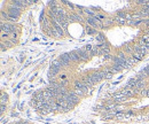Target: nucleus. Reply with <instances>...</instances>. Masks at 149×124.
<instances>
[{
	"mask_svg": "<svg viewBox=\"0 0 149 124\" xmlns=\"http://www.w3.org/2000/svg\"><path fill=\"white\" fill-rule=\"evenodd\" d=\"M148 28H149V27H148Z\"/></svg>",
	"mask_w": 149,
	"mask_h": 124,
	"instance_id": "cd10ccee",
	"label": "nucleus"
},
{
	"mask_svg": "<svg viewBox=\"0 0 149 124\" xmlns=\"http://www.w3.org/2000/svg\"><path fill=\"white\" fill-rule=\"evenodd\" d=\"M7 101V94L6 93H1V105H5Z\"/></svg>",
	"mask_w": 149,
	"mask_h": 124,
	"instance_id": "dca6fc26",
	"label": "nucleus"
},
{
	"mask_svg": "<svg viewBox=\"0 0 149 124\" xmlns=\"http://www.w3.org/2000/svg\"><path fill=\"white\" fill-rule=\"evenodd\" d=\"M69 56H70V60L72 62H78L79 60H80V58H79L78 55L76 54V52H74V51H72V52H70V53H69Z\"/></svg>",
	"mask_w": 149,
	"mask_h": 124,
	"instance_id": "6e6552de",
	"label": "nucleus"
},
{
	"mask_svg": "<svg viewBox=\"0 0 149 124\" xmlns=\"http://www.w3.org/2000/svg\"><path fill=\"white\" fill-rule=\"evenodd\" d=\"M18 108H20V109H22V108H23V105H22V103H20V105H18Z\"/></svg>",
	"mask_w": 149,
	"mask_h": 124,
	"instance_id": "5701e85b",
	"label": "nucleus"
},
{
	"mask_svg": "<svg viewBox=\"0 0 149 124\" xmlns=\"http://www.w3.org/2000/svg\"><path fill=\"white\" fill-rule=\"evenodd\" d=\"M61 61H60V60H59V59H57V60H54V61L52 62V66L51 67H55V68H61Z\"/></svg>",
	"mask_w": 149,
	"mask_h": 124,
	"instance_id": "4468645a",
	"label": "nucleus"
},
{
	"mask_svg": "<svg viewBox=\"0 0 149 124\" xmlns=\"http://www.w3.org/2000/svg\"><path fill=\"white\" fill-rule=\"evenodd\" d=\"M133 49H134V52H136V53H139V54H142V55H145L147 53V51H148V49L146 48V46H140L139 44L133 45Z\"/></svg>",
	"mask_w": 149,
	"mask_h": 124,
	"instance_id": "f03ea898",
	"label": "nucleus"
},
{
	"mask_svg": "<svg viewBox=\"0 0 149 124\" xmlns=\"http://www.w3.org/2000/svg\"><path fill=\"white\" fill-rule=\"evenodd\" d=\"M68 18H69V21H80L82 20L79 14H71V15H69Z\"/></svg>",
	"mask_w": 149,
	"mask_h": 124,
	"instance_id": "9b49d317",
	"label": "nucleus"
},
{
	"mask_svg": "<svg viewBox=\"0 0 149 124\" xmlns=\"http://www.w3.org/2000/svg\"><path fill=\"white\" fill-rule=\"evenodd\" d=\"M132 58H134L136 60V61L139 62V61H141L142 60V58H143V55L142 54H139V53H136V52H134V53L132 54Z\"/></svg>",
	"mask_w": 149,
	"mask_h": 124,
	"instance_id": "ddd939ff",
	"label": "nucleus"
},
{
	"mask_svg": "<svg viewBox=\"0 0 149 124\" xmlns=\"http://www.w3.org/2000/svg\"><path fill=\"white\" fill-rule=\"evenodd\" d=\"M21 10L22 9L20 8H16V7H12L10 6V8L8 9V15H9V21H12V22H15L18 17H20V14H21Z\"/></svg>",
	"mask_w": 149,
	"mask_h": 124,
	"instance_id": "f257e3e1",
	"label": "nucleus"
},
{
	"mask_svg": "<svg viewBox=\"0 0 149 124\" xmlns=\"http://www.w3.org/2000/svg\"><path fill=\"white\" fill-rule=\"evenodd\" d=\"M147 97H148V98H149V91H148V93H147Z\"/></svg>",
	"mask_w": 149,
	"mask_h": 124,
	"instance_id": "bb28decb",
	"label": "nucleus"
},
{
	"mask_svg": "<svg viewBox=\"0 0 149 124\" xmlns=\"http://www.w3.org/2000/svg\"><path fill=\"white\" fill-rule=\"evenodd\" d=\"M147 2H148V1H146V0H138V1H136V5L143 6V7H145L146 5H147Z\"/></svg>",
	"mask_w": 149,
	"mask_h": 124,
	"instance_id": "6ab92c4d",
	"label": "nucleus"
},
{
	"mask_svg": "<svg viewBox=\"0 0 149 124\" xmlns=\"http://www.w3.org/2000/svg\"><path fill=\"white\" fill-rule=\"evenodd\" d=\"M6 110V106L5 105H1V111H5Z\"/></svg>",
	"mask_w": 149,
	"mask_h": 124,
	"instance_id": "4be33fe9",
	"label": "nucleus"
},
{
	"mask_svg": "<svg viewBox=\"0 0 149 124\" xmlns=\"http://www.w3.org/2000/svg\"><path fill=\"white\" fill-rule=\"evenodd\" d=\"M74 86H76V89H80V90H84L85 87H87V86H85L84 83L80 82V80H76V82H74Z\"/></svg>",
	"mask_w": 149,
	"mask_h": 124,
	"instance_id": "f8f14e48",
	"label": "nucleus"
},
{
	"mask_svg": "<svg viewBox=\"0 0 149 124\" xmlns=\"http://www.w3.org/2000/svg\"><path fill=\"white\" fill-rule=\"evenodd\" d=\"M59 71H60V68L51 67V69H49V72H48L49 78H55V75H57V74H59Z\"/></svg>",
	"mask_w": 149,
	"mask_h": 124,
	"instance_id": "423d86ee",
	"label": "nucleus"
},
{
	"mask_svg": "<svg viewBox=\"0 0 149 124\" xmlns=\"http://www.w3.org/2000/svg\"><path fill=\"white\" fill-rule=\"evenodd\" d=\"M74 92L76 93V94H77L78 97H82V95L84 94V91H83V90H80V89H76V90L74 91Z\"/></svg>",
	"mask_w": 149,
	"mask_h": 124,
	"instance_id": "a211bd4d",
	"label": "nucleus"
},
{
	"mask_svg": "<svg viewBox=\"0 0 149 124\" xmlns=\"http://www.w3.org/2000/svg\"><path fill=\"white\" fill-rule=\"evenodd\" d=\"M146 69H147V70L149 71V64H148V66H147V67H146Z\"/></svg>",
	"mask_w": 149,
	"mask_h": 124,
	"instance_id": "a878e982",
	"label": "nucleus"
},
{
	"mask_svg": "<svg viewBox=\"0 0 149 124\" xmlns=\"http://www.w3.org/2000/svg\"><path fill=\"white\" fill-rule=\"evenodd\" d=\"M82 82H83L84 85H85V86H87V87H88V86H93V85L95 84V83H94V80L92 79L91 75H89V76H85Z\"/></svg>",
	"mask_w": 149,
	"mask_h": 124,
	"instance_id": "20e7f679",
	"label": "nucleus"
},
{
	"mask_svg": "<svg viewBox=\"0 0 149 124\" xmlns=\"http://www.w3.org/2000/svg\"><path fill=\"white\" fill-rule=\"evenodd\" d=\"M17 61H18V62H22V61H23L22 55H20V56H18V58H17Z\"/></svg>",
	"mask_w": 149,
	"mask_h": 124,
	"instance_id": "412c9836",
	"label": "nucleus"
},
{
	"mask_svg": "<svg viewBox=\"0 0 149 124\" xmlns=\"http://www.w3.org/2000/svg\"><path fill=\"white\" fill-rule=\"evenodd\" d=\"M127 62H128L131 66H134L135 63H138V61H136L134 58H132V56H128V58H127Z\"/></svg>",
	"mask_w": 149,
	"mask_h": 124,
	"instance_id": "2eb2a0df",
	"label": "nucleus"
},
{
	"mask_svg": "<svg viewBox=\"0 0 149 124\" xmlns=\"http://www.w3.org/2000/svg\"><path fill=\"white\" fill-rule=\"evenodd\" d=\"M140 93H141V94H142V95H145V97H147V93H148V90H146V89L141 90V91H140Z\"/></svg>",
	"mask_w": 149,
	"mask_h": 124,
	"instance_id": "aec40b11",
	"label": "nucleus"
},
{
	"mask_svg": "<svg viewBox=\"0 0 149 124\" xmlns=\"http://www.w3.org/2000/svg\"><path fill=\"white\" fill-rule=\"evenodd\" d=\"M145 7H148V8H149V1H148V2H147V5H146Z\"/></svg>",
	"mask_w": 149,
	"mask_h": 124,
	"instance_id": "393cba45",
	"label": "nucleus"
},
{
	"mask_svg": "<svg viewBox=\"0 0 149 124\" xmlns=\"http://www.w3.org/2000/svg\"><path fill=\"white\" fill-rule=\"evenodd\" d=\"M115 22L117 23V24H119V25H124V24H126L127 20H126V18H123V17H118V16H116V18H115Z\"/></svg>",
	"mask_w": 149,
	"mask_h": 124,
	"instance_id": "9d476101",
	"label": "nucleus"
},
{
	"mask_svg": "<svg viewBox=\"0 0 149 124\" xmlns=\"http://www.w3.org/2000/svg\"><path fill=\"white\" fill-rule=\"evenodd\" d=\"M102 23H103V28H109L111 27V25H114V23H115V20H103L102 21Z\"/></svg>",
	"mask_w": 149,
	"mask_h": 124,
	"instance_id": "1a4fd4ad",
	"label": "nucleus"
},
{
	"mask_svg": "<svg viewBox=\"0 0 149 124\" xmlns=\"http://www.w3.org/2000/svg\"><path fill=\"white\" fill-rule=\"evenodd\" d=\"M146 48L149 49V43H147V44H146Z\"/></svg>",
	"mask_w": 149,
	"mask_h": 124,
	"instance_id": "b1692460",
	"label": "nucleus"
},
{
	"mask_svg": "<svg viewBox=\"0 0 149 124\" xmlns=\"http://www.w3.org/2000/svg\"><path fill=\"white\" fill-rule=\"evenodd\" d=\"M114 99H115V101L117 102V103H122V102H124V101H126L127 100V98L124 97L123 94H120V93H116V94H114Z\"/></svg>",
	"mask_w": 149,
	"mask_h": 124,
	"instance_id": "39448f33",
	"label": "nucleus"
},
{
	"mask_svg": "<svg viewBox=\"0 0 149 124\" xmlns=\"http://www.w3.org/2000/svg\"><path fill=\"white\" fill-rule=\"evenodd\" d=\"M86 32H87L88 35H94V33H97V30H95V29H92V28H87V29H86Z\"/></svg>",
	"mask_w": 149,
	"mask_h": 124,
	"instance_id": "f3484780",
	"label": "nucleus"
},
{
	"mask_svg": "<svg viewBox=\"0 0 149 124\" xmlns=\"http://www.w3.org/2000/svg\"><path fill=\"white\" fill-rule=\"evenodd\" d=\"M145 80L143 79H138L136 80V84H135V89H138L139 91H141V90L145 89Z\"/></svg>",
	"mask_w": 149,
	"mask_h": 124,
	"instance_id": "0eeeda50",
	"label": "nucleus"
},
{
	"mask_svg": "<svg viewBox=\"0 0 149 124\" xmlns=\"http://www.w3.org/2000/svg\"><path fill=\"white\" fill-rule=\"evenodd\" d=\"M91 77H92V79L94 80V83L97 84V83H99V82H101V80L103 79V76H102V71H97V72H94L93 75H91Z\"/></svg>",
	"mask_w": 149,
	"mask_h": 124,
	"instance_id": "7ed1b4c3",
	"label": "nucleus"
}]
</instances>
